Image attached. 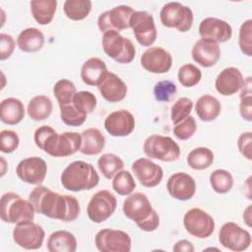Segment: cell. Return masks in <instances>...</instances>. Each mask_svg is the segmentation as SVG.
<instances>
[{
  "label": "cell",
  "mask_w": 252,
  "mask_h": 252,
  "mask_svg": "<svg viewBox=\"0 0 252 252\" xmlns=\"http://www.w3.org/2000/svg\"><path fill=\"white\" fill-rule=\"evenodd\" d=\"M29 201L36 213L49 219L74 221L80 215V204L76 197L59 194L43 185H37L32 190Z\"/></svg>",
  "instance_id": "1"
},
{
  "label": "cell",
  "mask_w": 252,
  "mask_h": 252,
  "mask_svg": "<svg viewBox=\"0 0 252 252\" xmlns=\"http://www.w3.org/2000/svg\"><path fill=\"white\" fill-rule=\"evenodd\" d=\"M37 148L54 158H65L80 151L82 135L77 132L57 133L51 126L42 125L33 134Z\"/></svg>",
  "instance_id": "2"
},
{
  "label": "cell",
  "mask_w": 252,
  "mask_h": 252,
  "mask_svg": "<svg viewBox=\"0 0 252 252\" xmlns=\"http://www.w3.org/2000/svg\"><path fill=\"white\" fill-rule=\"evenodd\" d=\"M124 215L146 232L155 231L159 225V217L146 194L135 192L128 195L122 205Z\"/></svg>",
  "instance_id": "3"
},
{
  "label": "cell",
  "mask_w": 252,
  "mask_h": 252,
  "mask_svg": "<svg viewBox=\"0 0 252 252\" xmlns=\"http://www.w3.org/2000/svg\"><path fill=\"white\" fill-rule=\"evenodd\" d=\"M60 181L66 190L81 192L96 187L99 182V176L92 163L84 160H75L63 170Z\"/></svg>",
  "instance_id": "4"
},
{
  "label": "cell",
  "mask_w": 252,
  "mask_h": 252,
  "mask_svg": "<svg viewBox=\"0 0 252 252\" xmlns=\"http://www.w3.org/2000/svg\"><path fill=\"white\" fill-rule=\"evenodd\" d=\"M35 210L29 200H25L15 192L2 195L0 201V217L6 223H18L33 220Z\"/></svg>",
  "instance_id": "5"
},
{
  "label": "cell",
  "mask_w": 252,
  "mask_h": 252,
  "mask_svg": "<svg viewBox=\"0 0 252 252\" xmlns=\"http://www.w3.org/2000/svg\"><path fill=\"white\" fill-rule=\"evenodd\" d=\"M101 44L105 54L120 64L131 63L136 55L132 40L120 34L117 31H106L102 34Z\"/></svg>",
  "instance_id": "6"
},
{
  "label": "cell",
  "mask_w": 252,
  "mask_h": 252,
  "mask_svg": "<svg viewBox=\"0 0 252 252\" xmlns=\"http://www.w3.org/2000/svg\"><path fill=\"white\" fill-rule=\"evenodd\" d=\"M143 151L148 158L164 162L175 161L180 157L178 144L171 137L158 134L151 135L145 140Z\"/></svg>",
  "instance_id": "7"
},
{
  "label": "cell",
  "mask_w": 252,
  "mask_h": 252,
  "mask_svg": "<svg viewBox=\"0 0 252 252\" xmlns=\"http://www.w3.org/2000/svg\"><path fill=\"white\" fill-rule=\"evenodd\" d=\"M159 18L164 27L176 29L181 32H188L192 28L194 21L192 10L179 2L164 4L159 12Z\"/></svg>",
  "instance_id": "8"
},
{
  "label": "cell",
  "mask_w": 252,
  "mask_h": 252,
  "mask_svg": "<svg viewBox=\"0 0 252 252\" xmlns=\"http://www.w3.org/2000/svg\"><path fill=\"white\" fill-rule=\"evenodd\" d=\"M183 225L190 235L200 239L210 237L216 227L214 218L200 208H192L185 213Z\"/></svg>",
  "instance_id": "9"
},
{
  "label": "cell",
  "mask_w": 252,
  "mask_h": 252,
  "mask_svg": "<svg viewBox=\"0 0 252 252\" xmlns=\"http://www.w3.org/2000/svg\"><path fill=\"white\" fill-rule=\"evenodd\" d=\"M116 207L115 196L108 190H99L91 198L87 206V214L93 222L101 223L113 215Z\"/></svg>",
  "instance_id": "10"
},
{
  "label": "cell",
  "mask_w": 252,
  "mask_h": 252,
  "mask_svg": "<svg viewBox=\"0 0 252 252\" xmlns=\"http://www.w3.org/2000/svg\"><path fill=\"white\" fill-rule=\"evenodd\" d=\"M12 236L18 246L27 250H35L42 246L45 232L39 224L27 220L16 223Z\"/></svg>",
  "instance_id": "11"
},
{
  "label": "cell",
  "mask_w": 252,
  "mask_h": 252,
  "mask_svg": "<svg viewBox=\"0 0 252 252\" xmlns=\"http://www.w3.org/2000/svg\"><path fill=\"white\" fill-rule=\"evenodd\" d=\"M94 244L100 252H129L132 240L130 235L123 230L103 228L95 234Z\"/></svg>",
  "instance_id": "12"
},
{
  "label": "cell",
  "mask_w": 252,
  "mask_h": 252,
  "mask_svg": "<svg viewBox=\"0 0 252 252\" xmlns=\"http://www.w3.org/2000/svg\"><path fill=\"white\" fill-rule=\"evenodd\" d=\"M130 28L137 41L145 47H151L156 41L158 32L152 14L147 11H134L130 18Z\"/></svg>",
  "instance_id": "13"
},
{
  "label": "cell",
  "mask_w": 252,
  "mask_h": 252,
  "mask_svg": "<svg viewBox=\"0 0 252 252\" xmlns=\"http://www.w3.org/2000/svg\"><path fill=\"white\" fill-rule=\"evenodd\" d=\"M219 241L226 249L231 251H244L251 244V234L233 221L223 223L219 232Z\"/></svg>",
  "instance_id": "14"
},
{
  "label": "cell",
  "mask_w": 252,
  "mask_h": 252,
  "mask_svg": "<svg viewBox=\"0 0 252 252\" xmlns=\"http://www.w3.org/2000/svg\"><path fill=\"white\" fill-rule=\"evenodd\" d=\"M134 13L133 8L127 5H119L101 13L97 19V26L100 32L123 31L130 28V18Z\"/></svg>",
  "instance_id": "15"
},
{
  "label": "cell",
  "mask_w": 252,
  "mask_h": 252,
  "mask_svg": "<svg viewBox=\"0 0 252 252\" xmlns=\"http://www.w3.org/2000/svg\"><path fill=\"white\" fill-rule=\"evenodd\" d=\"M47 173V164L44 159L39 157H30L22 159L17 167V176L25 183L32 185H40Z\"/></svg>",
  "instance_id": "16"
},
{
  "label": "cell",
  "mask_w": 252,
  "mask_h": 252,
  "mask_svg": "<svg viewBox=\"0 0 252 252\" xmlns=\"http://www.w3.org/2000/svg\"><path fill=\"white\" fill-rule=\"evenodd\" d=\"M142 67L154 74L167 73L172 66L171 54L160 46L147 48L141 56Z\"/></svg>",
  "instance_id": "17"
},
{
  "label": "cell",
  "mask_w": 252,
  "mask_h": 252,
  "mask_svg": "<svg viewBox=\"0 0 252 252\" xmlns=\"http://www.w3.org/2000/svg\"><path fill=\"white\" fill-rule=\"evenodd\" d=\"M131 168L138 181L147 188L158 186L163 177L162 168L152 161L151 158H138L132 163Z\"/></svg>",
  "instance_id": "18"
},
{
  "label": "cell",
  "mask_w": 252,
  "mask_h": 252,
  "mask_svg": "<svg viewBox=\"0 0 252 252\" xmlns=\"http://www.w3.org/2000/svg\"><path fill=\"white\" fill-rule=\"evenodd\" d=\"M135 124L134 115L126 109L113 111L104 119V128L113 137H126L130 135L135 129Z\"/></svg>",
  "instance_id": "19"
},
{
  "label": "cell",
  "mask_w": 252,
  "mask_h": 252,
  "mask_svg": "<svg viewBox=\"0 0 252 252\" xmlns=\"http://www.w3.org/2000/svg\"><path fill=\"white\" fill-rule=\"evenodd\" d=\"M199 34L201 38L221 43L231 38L232 28L227 22L221 19L209 17L201 21L199 25Z\"/></svg>",
  "instance_id": "20"
},
{
  "label": "cell",
  "mask_w": 252,
  "mask_h": 252,
  "mask_svg": "<svg viewBox=\"0 0 252 252\" xmlns=\"http://www.w3.org/2000/svg\"><path fill=\"white\" fill-rule=\"evenodd\" d=\"M166 189L173 199L187 201L196 193V182L195 179L186 172H175L167 179Z\"/></svg>",
  "instance_id": "21"
},
{
  "label": "cell",
  "mask_w": 252,
  "mask_h": 252,
  "mask_svg": "<svg viewBox=\"0 0 252 252\" xmlns=\"http://www.w3.org/2000/svg\"><path fill=\"white\" fill-rule=\"evenodd\" d=\"M193 60L200 66L210 68L215 66L220 57V48L219 43L206 39L200 38L197 40L191 51Z\"/></svg>",
  "instance_id": "22"
},
{
  "label": "cell",
  "mask_w": 252,
  "mask_h": 252,
  "mask_svg": "<svg viewBox=\"0 0 252 252\" xmlns=\"http://www.w3.org/2000/svg\"><path fill=\"white\" fill-rule=\"evenodd\" d=\"M101 96L108 102H119L126 97L127 86L123 80L112 72H107L97 85Z\"/></svg>",
  "instance_id": "23"
},
{
  "label": "cell",
  "mask_w": 252,
  "mask_h": 252,
  "mask_svg": "<svg viewBox=\"0 0 252 252\" xmlns=\"http://www.w3.org/2000/svg\"><path fill=\"white\" fill-rule=\"evenodd\" d=\"M244 83L243 75L235 67H226L217 76L215 88L217 92L224 96L236 94Z\"/></svg>",
  "instance_id": "24"
},
{
  "label": "cell",
  "mask_w": 252,
  "mask_h": 252,
  "mask_svg": "<svg viewBox=\"0 0 252 252\" xmlns=\"http://www.w3.org/2000/svg\"><path fill=\"white\" fill-rule=\"evenodd\" d=\"M108 72L103 60L98 57H91L84 62L81 68V79L88 86H96L102 77Z\"/></svg>",
  "instance_id": "25"
},
{
  "label": "cell",
  "mask_w": 252,
  "mask_h": 252,
  "mask_svg": "<svg viewBox=\"0 0 252 252\" xmlns=\"http://www.w3.org/2000/svg\"><path fill=\"white\" fill-rule=\"evenodd\" d=\"M25 117L24 103L16 97H7L0 103V120L7 125H16Z\"/></svg>",
  "instance_id": "26"
},
{
  "label": "cell",
  "mask_w": 252,
  "mask_h": 252,
  "mask_svg": "<svg viewBox=\"0 0 252 252\" xmlns=\"http://www.w3.org/2000/svg\"><path fill=\"white\" fill-rule=\"evenodd\" d=\"M81 135L82 145L80 153L86 156H96L102 152L105 146V138L97 128H88Z\"/></svg>",
  "instance_id": "27"
},
{
  "label": "cell",
  "mask_w": 252,
  "mask_h": 252,
  "mask_svg": "<svg viewBox=\"0 0 252 252\" xmlns=\"http://www.w3.org/2000/svg\"><path fill=\"white\" fill-rule=\"evenodd\" d=\"M77 239L75 235L67 230H56L47 239V250L49 252H75L77 250Z\"/></svg>",
  "instance_id": "28"
},
{
  "label": "cell",
  "mask_w": 252,
  "mask_h": 252,
  "mask_svg": "<svg viewBox=\"0 0 252 252\" xmlns=\"http://www.w3.org/2000/svg\"><path fill=\"white\" fill-rule=\"evenodd\" d=\"M17 45L24 52L39 51L44 45V35L36 28H27L19 33Z\"/></svg>",
  "instance_id": "29"
},
{
  "label": "cell",
  "mask_w": 252,
  "mask_h": 252,
  "mask_svg": "<svg viewBox=\"0 0 252 252\" xmlns=\"http://www.w3.org/2000/svg\"><path fill=\"white\" fill-rule=\"evenodd\" d=\"M221 110V105L219 99L211 94L201 95L195 104V111L204 122H210L218 118Z\"/></svg>",
  "instance_id": "30"
},
{
  "label": "cell",
  "mask_w": 252,
  "mask_h": 252,
  "mask_svg": "<svg viewBox=\"0 0 252 252\" xmlns=\"http://www.w3.org/2000/svg\"><path fill=\"white\" fill-rule=\"evenodd\" d=\"M30 5L32 15L37 24L45 26L52 22L57 9L56 0H35Z\"/></svg>",
  "instance_id": "31"
},
{
  "label": "cell",
  "mask_w": 252,
  "mask_h": 252,
  "mask_svg": "<svg viewBox=\"0 0 252 252\" xmlns=\"http://www.w3.org/2000/svg\"><path fill=\"white\" fill-rule=\"evenodd\" d=\"M53 104L51 99L46 95H35L28 103L27 112L31 119L41 121L48 118L52 112Z\"/></svg>",
  "instance_id": "32"
},
{
  "label": "cell",
  "mask_w": 252,
  "mask_h": 252,
  "mask_svg": "<svg viewBox=\"0 0 252 252\" xmlns=\"http://www.w3.org/2000/svg\"><path fill=\"white\" fill-rule=\"evenodd\" d=\"M214 162V153L207 147H198L193 149L187 156L188 165L195 170H204L209 168Z\"/></svg>",
  "instance_id": "33"
},
{
  "label": "cell",
  "mask_w": 252,
  "mask_h": 252,
  "mask_svg": "<svg viewBox=\"0 0 252 252\" xmlns=\"http://www.w3.org/2000/svg\"><path fill=\"white\" fill-rule=\"evenodd\" d=\"M92 10L90 0H66L63 5L65 16L72 21H83Z\"/></svg>",
  "instance_id": "34"
},
{
  "label": "cell",
  "mask_w": 252,
  "mask_h": 252,
  "mask_svg": "<svg viewBox=\"0 0 252 252\" xmlns=\"http://www.w3.org/2000/svg\"><path fill=\"white\" fill-rule=\"evenodd\" d=\"M97 167L106 179H111L113 176L124 167L123 160L114 154H103L97 159Z\"/></svg>",
  "instance_id": "35"
},
{
  "label": "cell",
  "mask_w": 252,
  "mask_h": 252,
  "mask_svg": "<svg viewBox=\"0 0 252 252\" xmlns=\"http://www.w3.org/2000/svg\"><path fill=\"white\" fill-rule=\"evenodd\" d=\"M210 184L213 190L219 194L229 192L233 186V177L226 169H216L210 175Z\"/></svg>",
  "instance_id": "36"
},
{
  "label": "cell",
  "mask_w": 252,
  "mask_h": 252,
  "mask_svg": "<svg viewBox=\"0 0 252 252\" xmlns=\"http://www.w3.org/2000/svg\"><path fill=\"white\" fill-rule=\"evenodd\" d=\"M76 93L77 89L75 84L68 79H61L57 81L53 87V94L57 99L59 106L72 103Z\"/></svg>",
  "instance_id": "37"
},
{
  "label": "cell",
  "mask_w": 252,
  "mask_h": 252,
  "mask_svg": "<svg viewBox=\"0 0 252 252\" xmlns=\"http://www.w3.org/2000/svg\"><path fill=\"white\" fill-rule=\"evenodd\" d=\"M136 188V182L132 173L128 170H120L114 176L112 180V189L120 196L130 195Z\"/></svg>",
  "instance_id": "38"
},
{
  "label": "cell",
  "mask_w": 252,
  "mask_h": 252,
  "mask_svg": "<svg viewBox=\"0 0 252 252\" xmlns=\"http://www.w3.org/2000/svg\"><path fill=\"white\" fill-rule=\"evenodd\" d=\"M239 113L245 121H252V83L251 77H247L241 87Z\"/></svg>",
  "instance_id": "39"
},
{
  "label": "cell",
  "mask_w": 252,
  "mask_h": 252,
  "mask_svg": "<svg viewBox=\"0 0 252 252\" xmlns=\"http://www.w3.org/2000/svg\"><path fill=\"white\" fill-rule=\"evenodd\" d=\"M178 82L185 88H191L199 84L202 78L201 70L192 63L182 65L177 73Z\"/></svg>",
  "instance_id": "40"
},
{
  "label": "cell",
  "mask_w": 252,
  "mask_h": 252,
  "mask_svg": "<svg viewBox=\"0 0 252 252\" xmlns=\"http://www.w3.org/2000/svg\"><path fill=\"white\" fill-rule=\"evenodd\" d=\"M60 118L68 126L78 127L85 123L87 114L78 110L73 103L60 106Z\"/></svg>",
  "instance_id": "41"
},
{
  "label": "cell",
  "mask_w": 252,
  "mask_h": 252,
  "mask_svg": "<svg viewBox=\"0 0 252 252\" xmlns=\"http://www.w3.org/2000/svg\"><path fill=\"white\" fill-rule=\"evenodd\" d=\"M72 103L78 110L88 115L96 107L97 99L93 93L89 91H80L75 94Z\"/></svg>",
  "instance_id": "42"
},
{
  "label": "cell",
  "mask_w": 252,
  "mask_h": 252,
  "mask_svg": "<svg viewBox=\"0 0 252 252\" xmlns=\"http://www.w3.org/2000/svg\"><path fill=\"white\" fill-rule=\"evenodd\" d=\"M193 108V101L186 96L179 97L171 106L170 110V119L171 122L175 125L188 117Z\"/></svg>",
  "instance_id": "43"
},
{
  "label": "cell",
  "mask_w": 252,
  "mask_h": 252,
  "mask_svg": "<svg viewBox=\"0 0 252 252\" xmlns=\"http://www.w3.org/2000/svg\"><path fill=\"white\" fill-rule=\"evenodd\" d=\"M238 45L241 52L246 56H252V21H244L239 29Z\"/></svg>",
  "instance_id": "44"
},
{
  "label": "cell",
  "mask_w": 252,
  "mask_h": 252,
  "mask_svg": "<svg viewBox=\"0 0 252 252\" xmlns=\"http://www.w3.org/2000/svg\"><path fill=\"white\" fill-rule=\"evenodd\" d=\"M176 85L169 80H162L158 82L154 87V95L158 101L167 102L176 94Z\"/></svg>",
  "instance_id": "45"
},
{
  "label": "cell",
  "mask_w": 252,
  "mask_h": 252,
  "mask_svg": "<svg viewBox=\"0 0 252 252\" xmlns=\"http://www.w3.org/2000/svg\"><path fill=\"white\" fill-rule=\"evenodd\" d=\"M197 130V124L195 118L191 115L175 124L173 128V133L178 140L185 141L190 139Z\"/></svg>",
  "instance_id": "46"
},
{
  "label": "cell",
  "mask_w": 252,
  "mask_h": 252,
  "mask_svg": "<svg viewBox=\"0 0 252 252\" xmlns=\"http://www.w3.org/2000/svg\"><path fill=\"white\" fill-rule=\"evenodd\" d=\"M20 145V138L14 130L5 129L0 132V151L4 154L15 152Z\"/></svg>",
  "instance_id": "47"
},
{
  "label": "cell",
  "mask_w": 252,
  "mask_h": 252,
  "mask_svg": "<svg viewBox=\"0 0 252 252\" xmlns=\"http://www.w3.org/2000/svg\"><path fill=\"white\" fill-rule=\"evenodd\" d=\"M237 148L239 153L248 160L252 159V133L250 131L243 132L237 140Z\"/></svg>",
  "instance_id": "48"
},
{
  "label": "cell",
  "mask_w": 252,
  "mask_h": 252,
  "mask_svg": "<svg viewBox=\"0 0 252 252\" xmlns=\"http://www.w3.org/2000/svg\"><path fill=\"white\" fill-rule=\"evenodd\" d=\"M16 42L12 35L7 33H0V60L4 61L11 57L15 50Z\"/></svg>",
  "instance_id": "49"
},
{
  "label": "cell",
  "mask_w": 252,
  "mask_h": 252,
  "mask_svg": "<svg viewBox=\"0 0 252 252\" xmlns=\"http://www.w3.org/2000/svg\"><path fill=\"white\" fill-rule=\"evenodd\" d=\"M173 251L175 252H193L194 246L193 244L186 239H182L177 241L173 246Z\"/></svg>",
  "instance_id": "50"
},
{
  "label": "cell",
  "mask_w": 252,
  "mask_h": 252,
  "mask_svg": "<svg viewBox=\"0 0 252 252\" xmlns=\"http://www.w3.org/2000/svg\"><path fill=\"white\" fill-rule=\"evenodd\" d=\"M243 220L248 226H251V205H249L243 212Z\"/></svg>",
  "instance_id": "51"
}]
</instances>
